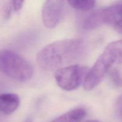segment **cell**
Segmentation results:
<instances>
[{
	"mask_svg": "<svg viewBox=\"0 0 122 122\" xmlns=\"http://www.w3.org/2000/svg\"><path fill=\"white\" fill-rule=\"evenodd\" d=\"M85 51L84 41L82 38H71L50 43L36 55V61L42 69H57L79 59Z\"/></svg>",
	"mask_w": 122,
	"mask_h": 122,
	"instance_id": "6da1fadb",
	"label": "cell"
},
{
	"mask_svg": "<svg viewBox=\"0 0 122 122\" xmlns=\"http://www.w3.org/2000/svg\"><path fill=\"white\" fill-rule=\"evenodd\" d=\"M0 71L18 81H26L32 77L33 68L24 57L9 50L0 51Z\"/></svg>",
	"mask_w": 122,
	"mask_h": 122,
	"instance_id": "7a4b0ae2",
	"label": "cell"
},
{
	"mask_svg": "<svg viewBox=\"0 0 122 122\" xmlns=\"http://www.w3.org/2000/svg\"><path fill=\"white\" fill-rule=\"evenodd\" d=\"M88 69L84 66L74 65L63 67L56 70L54 77L57 84L64 90H73L83 83Z\"/></svg>",
	"mask_w": 122,
	"mask_h": 122,
	"instance_id": "3957f363",
	"label": "cell"
},
{
	"mask_svg": "<svg viewBox=\"0 0 122 122\" xmlns=\"http://www.w3.org/2000/svg\"><path fill=\"white\" fill-rule=\"evenodd\" d=\"M65 0H46L42 10V19L46 28L52 29L59 23L63 16Z\"/></svg>",
	"mask_w": 122,
	"mask_h": 122,
	"instance_id": "277c9868",
	"label": "cell"
},
{
	"mask_svg": "<svg viewBox=\"0 0 122 122\" xmlns=\"http://www.w3.org/2000/svg\"><path fill=\"white\" fill-rule=\"evenodd\" d=\"M102 24H107L122 33V4L110 6L98 11Z\"/></svg>",
	"mask_w": 122,
	"mask_h": 122,
	"instance_id": "5b68a950",
	"label": "cell"
},
{
	"mask_svg": "<svg viewBox=\"0 0 122 122\" xmlns=\"http://www.w3.org/2000/svg\"><path fill=\"white\" fill-rule=\"evenodd\" d=\"M20 98L17 94L11 93L0 94V112L5 114L14 112L20 105Z\"/></svg>",
	"mask_w": 122,
	"mask_h": 122,
	"instance_id": "8992f818",
	"label": "cell"
},
{
	"mask_svg": "<svg viewBox=\"0 0 122 122\" xmlns=\"http://www.w3.org/2000/svg\"><path fill=\"white\" fill-rule=\"evenodd\" d=\"M86 114V111L84 108H76L61 115L51 122H81Z\"/></svg>",
	"mask_w": 122,
	"mask_h": 122,
	"instance_id": "52a82bcc",
	"label": "cell"
},
{
	"mask_svg": "<svg viewBox=\"0 0 122 122\" xmlns=\"http://www.w3.org/2000/svg\"><path fill=\"white\" fill-rule=\"evenodd\" d=\"M114 65L122 64V39L112 42L105 48Z\"/></svg>",
	"mask_w": 122,
	"mask_h": 122,
	"instance_id": "ba28073f",
	"label": "cell"
},
{
	"mask_svg": "<svg viewBox=\"0 0 122 122\" xmlns=\"http://www.w3.org/2000/svg\"><path fill=\"white\" fill-rule=\"evenodd\" d=\"M67 1L73 8L85 11L92 9L95 5V0H67Z\"/></svg>",
	"mask_w": 122,
	"mask_h": 122,
	"instance_id": "9c48e42d",
	"label": "cell"
},
{
	"mask_svg": "<svg viewBox=\"0 0 122 122\" xmlns=\"http://www.w3.org/2000/svg\"><path fill=\"white\" fill-rule=\"evenodd\" d=\"M102 24L100 19L99 11H95L85 19L83 23V27L85 29H93L97 28Z\"/></svg>",
	"mask_w": 122,
	"mask_h": 122,
	"instance_id": "30bf717a",
	"label": "cell"
},
{
	"mask_svg": "<svg viewBox=\"0 0 122 122\" xmlns=\"http://www.w3.org/2000/svg\"><path fill=\"white\" fill-rule=\"evenodd\" d=\"M110 75L111 80L113 83L117 87L122 86V77L119 72L117 69H113L110 71Z\"/></svg>",
	"mask_w": 122,
	"mask_h": 122,
	"instance_id": "8fae6325",
	"label": "cell"
},
{
	"mask_svg": "<svg viewBox=\"0 0 122 122\" xmlns=\"http://www.w3.org/2000/svg\"><path fill=\"white\" fill-rule=\"evenodd\" d=\"M24 2H25V0H12L13 6L14 10L16 11L20 10L23 5Z\"/></svg>",
	"mask_w": 122,
	"mask_h": 122,
	"instance_id": "7c38bea8",
	"label": "cell"
},
{
	"mask_svg": "<svg viewBox=\"0 0 122 122\" xmlns=\"http://www.w3.org/2000/svg\"><path fill=\"white\" fill-rule=\"evenodd\" d=\"M117 110L119 115L122 118V97L119 100L117 103Z\"/></svg>",
	"mask_w": 122,
	"mask_h": 122,
	"instance_id": "4fadbf2b",
	"label": "cell"
},
{
	"mask_svg": "<svg viewBox=\"0 0 122 122\" xmlns=\"http://www.w3.org/2000/svg\"><path fill=\"white\" fill-rule=\"evenodd\" d=\"M85 122H101L100 121L97 120H88V121H86Z\"/></svg>",
	"mask_w": 122,
	"mask_h": 122,
	"instance_id": "5bb4252c",
	"label": "cell"
},
{
	"mask_svg": "<svg viewBox=\"0 0 122 122\" xmlns=\"http://www.w3.org/2000/svg\"><path fill=\"white\" fill-rule=\"evenodd\" d=\"M25 122H32V121H31L30 119H27Z\"/></svg>",
	"mask_w": 122,
	"mask_h": 122,
	"instance_id": "9a60e30c",
	"label": "cell"
}]
</instances>
